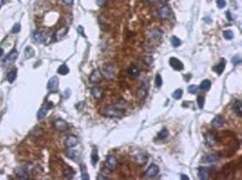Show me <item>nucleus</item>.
I'll list each match as a JSON object with an SVG mask.
<instances>
[{
	"label": "nucleus",
	"instance_id": "f257e3e1",
	"mask_svg": "<svg viewBox=\"0 0 242 180\" xmlns=\"http://www.w3.org/2000/svg\"><path fill=\"white\" fill-rule=\"evenodd\" d=\"M121 102L118 104H115V105H111L108 106L107 108L105 109L104 113H105V116L107 117H122L124 115V111H125V106H120Z\"/></svg>",
	"mask_w": 242,
	"mask_h": 180
},
{
	"label": "nucleus",
	"instance_id": "f03ea898",
	"mask_svg": "<svg viewBox=\"0 0 242 180\" xmlns=\"http://www.w3.org/2000/svg\"><path fill=\"white\" fill-rule=\"evenodd\" d=\"M32 38H34V40L36 42H38V44H45V42L48 41L49 31L46 29H37L32 33Z\"/></svg>",
	"mask_w": 242,
	"mask_h": 180
},
{
	"label": "nucleus",
	"instance_id": "7ed1b4c3",
	"mask_svg": "<svg viewBox=\"0 0 242 180\" xmlns=\"http://www.w3.org/2000/svg\"><path fill=\"white\" fill-rule=\"evenodd\" d=\"M158 171H160V168H158V166L156 165H151L149 167V169H147V171L144 174V178H146V179H151V178H154L156 177V174H158Z\"/></svg>",
	"mask_w": 242,
	"mask_h": 180
},
{
	"label": "nucleus",
	"instance_id": "20e7f679",
	"mask_svg": "<svg viewBox=\"0 0 242 180\" xmlns=\"http://www.w3.org/2000/svg\"><path fill=\"white\" fill-rule=\"evenodd\" d=\"M18 58V51L16 49L11 50L10 53H8V55L6 56V58L3 59L2 62H1V65L2 66H7V65L11 64V62H14V61L16 60V59Z\"/></svg>",
	"mask_w": 242,
	"mask_h": 180
},
{
	"label": "nucleus",
	"instance_id": "39448f33",
	"mask_svg": "<svg viewBox=\"0 0 242 180\" xmlns=\"http://www.w3.org/2000/svg\"><path fill=\"white\" fill-rule=\"evenodd\" d=\"M58 86H59V80L57 77H51V78L49 79L48 84H47V88H48V90L51 91V92L57 91V90H58Z\"/></svg>",
	"mask_w": 242,
	"mask_h": 180
},
{
	"label": "nucleus",
	"instance_id": "423d86ee",
	"mask_svg": "<svg viewBox=\"0 0 242 180\" xmlns=\"http://www.w3.org/2000/svg\"><path fill=\"white\" fill-rule=\"evenodd\" d=\"M78 145V139H77V137L73 136V135H70L66 138L65 140V146L67 147V148H74L76 146Z\"/></svg>",
	"mask_w": 242,
	"mask_h": 180
},
{
	"label": "nucleus",
	"instance_id": "0eeeda50",
	"mask_svg": "<svg viewBox=\"0 0 242 180\" xmlns=\"http://www.w3.org/2000/svg\"><path fill=\"white\" fill-rule=\"evenodd\" d=\"M54 127H55L56 130L64 131L68 128V125L64 119H56L55 121H54Z\"/></svg>",
	"mask_w": 242,
	"mask_h": 180
},
{
	"label": "nucleus",
	"instance_id": "6e6552de",
	"mask_svg": "<svg viewBox=\"0 0 242 180\" xmlns=\"http://www.w3.org/2000/svg\"><path fill=\"white\" fill-rule=\"evenodd\" d=\"M103 79V75L102 72H100V70H94L93 72H92V75L89 76V80H91V82H94V84H98L100 80Z\"/></svg>",
	"mask_w": 242,
	"mask_h": 180
},
{
	"label": "nucleus",
	"instance_id": "1a4fd4ad",
	"mask_svg": "<svg viewBox=\"0 0 242 180\" xmlns=\"http://www.w3.org/2000/svg\"><path fill=\"white\" fill-rule=\"evenodd\" d=\"M170 65H171V67H172L174 70H176V71H181V70H183V68H184L183 64H182L178 58L170 59Z\"/></svg>",
	"mask_w": 242,
	"mask_h": 180
},
{
	"label": "nucleus",
	"instance_id": "9d476101",
	"mask_svg": "<svg viewBox=\"0 0 242 180\" xmlns=\"http://www.w3.org/2000/svg\"><path fill=\"white\" fill-rule=\"evenodd\" d=\"M106 167H107L109 170H114V169L117 167V160L114 156H107L106 158V162H105Z\"/></svg>",
	"mask_w": 242,
	"mask_h": 180
},
{
	"label": "nucleus",
	"instance_id": "9b49d317",
	"mask_svg": "<svg viewBox=\"0 0 242 180\" xmlns=\"http://www.w3.org/2000/svg\"><path fill=\"white\" fill-rule=\"evenodd\" d=\"M147 92H149V81H144L141 89L137 92V97H140L141 99H144L146 97V95H147Z\"/></svg>",
	"mask_w": 242,
	"mask_h": 180
},
{
	"label": "nucleus",
	"instance_id": "f8f14e48",
	"mask_svg": "<svg viewBox=\"0 0 242 180\" xmlns=\"http://www.w3.org/2000/svg\"><path fill=\"white\" fill-rule=\"evenodd\" d=\"M199 178L201 180H207L209 179V174H210V170L209 168H205V167H200L198 170Z\"/></svg>",
	"mask_w": 242,
	"mask_h": 180
},
{
	"label": "nucleus",
	"instance_id": "ddd939ff",
	"mask_svg": "<svg viewBox=\"0 0 242 180\" xmlns=\"http://www.w3.org/2000/svg\"><path fill=\"white\" fill-rule=\"evenodd\" d=\"M15 174L18 179L25 180V179H28V177H29V174L27 172L26 169H23V168H17L15 170Z\"/></svg>",
	"mask_w": 242,
	"mask_h": 180
},
{
	"label": "nucleus",
	"instance_id": "4468645a",
	"mask_svg": "<svg viewBox=\"0 0 242 180\" xmlns=\"http://www.w3.org/2000/svg\"><path fill=\"white\" fill-rule=\"evenodd\" d=\"M171 14H172V11H171V9L167 6L161 7L160 10H158V16L161 18H169L171 16Z\"/></svg>",
	"mask_w": 242,
	"mask_h": 180
},
{
	"label": "nucleus",
	"instance_id": "2eb2a0df",
	"mask_svg": "<svg viewBox=\"0 0 242 180\" xmlns=\"http://www.w3.org/2000/svg\"><path fill=\"white\" fill-rule=\"evenodd\" d=\"M211 123H212V126L214 128H220L223 126V123H224V118H223V116H221V115L215 116Z\"/></svg>",
	"mask_w": 242,
	"mask_h": 180
},
{
	"label": "nucleus",
	"instance_id": "dca6fc26",
	"mask_svg": "<svg viewBox=\"0 0 242 180\" xmlns=\"http://www.w3.org/2000/svg\"><path fill=\"white\" fill-rule=\"evenodd\" d=\"M104 77H106L107 79L112 78L114 76V68L112 67V65H107V66H105L104 67V69H103V73H102Z\"/></svg>",
	"mask_w": 242,
	"mask_h": 180
},
{
	"label": "nucleus",
	"instance_id": "f3484780",
	"mask_svg": "<svg viewBox=\"0 0 242 180\" xmlns=\"http://www.w3.org/2000/svg\"><path fill=\"white\" fill-rule=\"evenodd\" d=\"M232 109H233V111L236 113V115H238V116L241 117V115H242V104H241V100H236V101L233 102Z\"/></svg>",
	"mask_w": 242,
	"mask_h": 180
},
{
	"label": "nucleus",
	"instance_id": "a211bd4d",
	"mask_svg": "<svg viewBox=\"0 0 242 180\" xmlns=\"http://www.w3.org/2000/svg\"><path fill=\"white\" fill-rule=\"evenodd\" d=\"M224 68H225V59L222 58L221 60L219 61V64H218L215 67H214V71H215L218 75H222V72H223Z\"/></svg>",
	"mask_w": 242,
	"mask_h": 180
},
{
	"label": "nucleus",
	"instance_id": "6ab92c4d",
	"mask_svg": "<svg viewBox=\"0 0 242 180\" xmlns=\"http://www.w3.org/2000/svg\"><path fill=\"white\" fill-rule=\"evenodd\" d=\"M91 93L93 97H95L96 99H99L102 98L103 96V89L100 87H93L91 89Z\"/></svg>",
	"mask_w": 242,
	"mask_h": 180
},
{
	"label": "nucleus",
	"instance_id": "aec40b11",
	"mask_svg": "<svg viewBox=\"0 0 242 180\" xmlns=\"http://www.w3.org/2000/svg\"><path fill=\"white\" fill-rule=\"evenodd\" d=\"M205 141H207V145H214L216 141V137L214 134H212V132H207V134H205Z\"/></svg>",
	"mask_w": 242,
	"mask_h": 180
},
{
	"label": "nucleus",
	"instance_id": "412c9836",
	"mask_svg": "<svg viewBox=\"0 0 242 180\" xmlns=\"http://www.w3.org/2000/svg\"><path fill=\"white\" fill-rule=\"evenodd\" d=\"M219 156L218 155H207V156H204L203 157V162H215V161H218L219 160Z\"/></svg>",
	"mask_w": 242,
	"mask_h": 180
},
{
	"label": "nucleus",
	"instance_id": "4be33fe9",
	"mask_svg": "<svg viewBox=\"0 0 242 180\" xmlns=\"http://www.w3.org/2000/svg\"><path fill=\"white\" fill-rule=\"evenodd\" d=\"M16 78H17V69H11L10 71L8 72V75H7V80H8L10 84H12V82L15 81Z\"/></svg>",
	"mask_w": 242,
	"mask_h": 180
},
{
	"label": "nucleus",
	"instance_id": "5701e85b",
	"mask_svg": "<svg viewBox=\"0 0 242 180\" xmlns=\"http://www.w3.org/2000/svg\"><path fill=\"white\" fill-rule=\"evenodd\" d=\"M66 155H67V157L72 160H78L79 159V151L74 150V149L68 150L67 152H66Z\"/></svg>",
	"mask_w": 242,
	"mask_h": 180
},
{
	"label": "nucleus",
	"instance_id": "b1692460",
	"mask_svg": "<svg viewBox=\"0 0 242 180\" xmlns=\"http://www.w3.org/2000/svg\"><path fill=\"white\" fill-rule=\"evenodd\" d=\"M67 31H68V28H61L59 31H57L56 32V40H60L61 38H64L65 37V35L67 33Z\"/></svg>",
	"mask_w": 242,
	"mask_h": 180
},
{
	"label": "nucleus",
	"instance_id": "393cba45",
	"mask_svg": "<svg viewBox=\"0 0 242 180\" xmlns=\"http://www.w3.org/2000/svg\"><path fill=\"white\" fill-rule=\"evenodd\" d=\"M58 73L59 75H63V76H65V75H67V73H69V68L67 67V65H61L60 67L58 68Z\"/></svg>",
	"mask_w": 242,
	"mask_h": 180
},
{
	"label": "nucleus",
	"instance_id": "a878e982",
	"mask_svg": "<svg viewBox=\"0 0 242 180\" xmlns=\"http://www.w3.org/2000/svg\"><path fill=\"white\" fill-rule=\"evenodd\" d=\"M46 115H47V108L43 107V108H40V109H39V111H38L37 118L39 120H43L45 117H46Z\"/></svg>",
	"mask_w": 242,
	"mask_h": 180
},
{
	"label": "nucleus",
	"instance_id": "bb28decb",
	"mask_svg": "<svg viewBox=\"0 0 242 180\" xmlns=\"http://www.w3.org/2000/svg\"><path fill=\"white\" fill-rule=\"evenodd\" d=\"M222 35H223V38L227 39V40H232L234 38L233 32L231 31V30H224V31L222 32Z\"/></svg>",
	"mask_w": 242,
	"mask_h": 180
},
{
	"label": "nucleus",
	"instance_id": "cd10ccee",
	"mask_svg": "<svg viewBox=\"0 0 242 180\" xmlns=\"http://www.w3.org/2000/svg\"><path fill=\"white\" fill-rule=\"evenodd\" d=\"M129 73L132 77H137V76L140 75V70H138V68L135 67V66H132V67L129 68Z\"/></svg>",
	"mask_w": 242,
	"mask_h": 180
},
{
	"label": "nucleus",
	"instance_id": "c85d7f7f",
	"mask_svg": "<svg viewBox=\"0 0 242 180\" xmlns=\"http://www.w3.org/2000/svg\"><path fill=\"white\" fill-rule=\"evenodd\" d=\"M98 162V154H97V150L94 149L93 152H92V165L96 166Z\"/></svg>",
	"mask_w": 242,
	"mask_h": 180
},
{
	"label": "nucleus",
	"instance_id": "c756f323",
	"mask_svg": "<svg viewBox=\"0 0 242 180\" xmlns=\"http://www.w3.org/2000/svg\"><path fill=\"white\" fill-rule=\"evenodd\" d=\"M210 87H211V81L210 80H207V79L203 80V81L201 82V84H200V88H201L202 90H209Z\"/></svg>",
	"mask_w": 242,
	"mask_h": 180
},
{
	"label": "nucleus",
	"instance_id": "7c9ffc66",
	"mask_svg": "<svg viewBox=\"0 0 242 180\" xmlns=\"http://www.w3.org/2000/svg\"><path fill=\"white\" fill-rule=\"evenodd\" d=\"M171 44H172L173 47H175V48H178V47L181 46L182 41L178 39V37H175V36H173L172 38H171Z\"/></svg>",
	"mask_w": 242,
	"mask_h": 180
},
{
	"label": "nucleus",
	"instance_id": "2f4dec72",
	"mask_svg": "<svg viewBox=\"0 0 242 180\" xmlns=\"http://www.w3.org/2000/svg\"><path fill=\"white\" fill-rule=\"evenodd\" d=\"M169 136V132H167L166 129H163L162 131H160L158 135V140H165Z\"/></svg>",
	"mask_w": 242,
	"mask_h": 180
},
{
	"label": "nucleus",
	"instance_id": "473e14b6",
	"mask_svg": "<svg viewBox=\"0 0 242 180\" xmlns=\"http://www.w3.org/2000/svg\"><path fill=\"white\" fill-rule=\"evenodd\" d=\"M25 53H26L27 58H32V57L35 56V50L32 49L31 47H27L26 50H25Z\"/></svg>",
	"mask_w": 242,
	"mask_h": 180
},
{
	"label": "nucleus",
	"instance_id": "72a5a7b5",
	"mask_svg": "<svg viewBox=\"0 0 242 180\" xmlns=\"http://www.w3.org/2000/svg\"><path fill=\"white\" fill-rule=\"evenodd\" d=\"M80 171H82V179H86V180L89 179L88 172H87V170H86V167H85L84 165L80 166Z\"/></svg>",
	"mask_w": 242,
	"mask_h": 180
},
{
	"label": "nucleus",
	"instance_id": "f704fd0d",
	"mask_svg": "<svg viewBox=\"0 0 242 180\" xmlns=\"http://www.w3.org/2000/svg\"><path fill=\"white\" fill-rule=\"evenodd\" d=\"M172 96H173V98L176 99V100L181 99V97L183 96V90H182V89H176L174 92H173Z\"/></svg>",
	"mask_w": 242,
	"mask_h": 180
},
{
	"label": "nucleus",
	"instance_id": "c9c22d12",
	"mask_svg": "<svg viewBox=\"0 0 242 180\" xmlns=\"http://www.w3.org/2000/svg\"><path fill=\"white\" fill-rule=\"evenodd\" d=\"M64 174H65V177L67 178V179H72L74 177V174H75V171L72 168H67V170Z\"/></svg>",
	"mask_w": 242,
	"mask_h": 180
},
{
	"label": "nucleus",
	"instance_id": "e433bc0d",
	"mask_svg": "<svg viewBox=\"0 0 242 180\" xmlns=\"http://www.w3.org/2000/svg\"><path fill=\"white\" fill-rule=\"evenodd\" d=\"M196 101H198V106L200 109H203V107H204V101L205 99L203 96H199L198 99H196Z\"/></svg>",
	"mask_w": 242,
	"mask_h": 180
},
{
	"label": "nucleus",
	"instance_id": "4c0bfd02",
	"mask_svg": "<svg viewBox=\"0 0 242 180\" xmlns=\"http://www.w3.org/2000/svg\"><path fill=\"white\" fill-rule=\"evenodd\" d=\"M162 84H163V81H162V77H161V75H156V77H155V86L158 88L162 87Z\"/></svg>",
	"mask_w": 242,
	"mask_h": 180
},
{
	"label": "nucleus",
	"instance_id": "58836bf2",
	"mask_svg": "<svg viewBox=\"0 0 242 180\" xmlns=\"http://www.w3.org/2000/svg\"><path fill=\"white\" fill-rule=\"evenodd\" d=\"M198 90H199V88H198V86H195V84H191V86H189V88H187V91H189L190 93H196L198 92Z\"/></svg>",
	"mask_w": 242,
	"mask_h": 180
},
{
	"label": "nucleus",
	"instance_id": "ea45409f",
	"mask_svg": "<svg viewBox=\"0 0 242 180\" xmlns=\"http://www.w3.org/2000/svg\"><path fill=\"white\" fill-rule=\"evenodd\" d=\"M151 37L153 38V39H158V38L161 37V31L160 30H158V29H154L153 31H152V33H151Z\"/></svg>",
	"mask_w": 242,
	"mask_h": 180
},
{
	"label": "nucleus",
	"instance_id": "a19ab883",
	"mask_svg": "<svg viewBox=\"0 0 242 180\" xmlns=\"http://www.w3.org/2000/svg\"><path fill=\"white\" fill-rule=\"evenodd\" d=\"M20 29H21V26H20V23H16L15 26L12 27V29H11V32H12V33H18V32L20 31Z\"/></svg>",
	"mask_w": 242,
	"mask_h": 180
},
{
	"label": "nucleus",
	"instance_id": "79ce46f5",
	"mask_svg": "<svg viewBox=\"0 0 242 180\" xmlns=\"http://www.w3.org/2000/svg\"><path fill=\"white\" fill-rule=\"evenodd\" d=\"M225 5H227V1H225V0H216V6H218V8H220V9L224 8Z\"/></svg>",
	"mask_w": 242,
	"mask_h": 180
},
{
	"label": "nucleus",
	"instance_id": "37998d69",
	"mask_svg": "<svg viewBox=\"0 0 242 180\" xmlns=\"http://www.w3.org/2000/svg\"><path fill=\"white\" fill-rule=\"evenodd\" d=\"M240 62H241V57L240 56H238V57H233V59H232V64L236 66V65H239Z\"/></svg>",
	"mask_w": 242,
	"mask_h": 180
},
{
	"label": "nucleus",
	"instance_id": "c03bdc74",
	"mask_svg": "<svg viewBox=\"0 0 242 180\" xmlns=\"http://www.w3.org/2000/svg\"><path fill=\"white\" fill-rule=\"evenodd\" d=\"M96 3L99 7H104L107 3V0H96Z\"/></svg>",
	"mask_w": 242,
	"mask_h": 180
},
{
	"label": "nucleus",
	"instance_id": "a18cd8bd",
	"mask_svg": "<svg viewBox=\"0 0 242 180\" xmlns=\"http://www.w3.org/2000/svg\"><path fill=\"white\" fill-rule=\"evenodd\" d=\"M61 1L64 3H66V5H69V6L74 3V0H61Z\"/></svg>",
	"mask_w": 242,
	"mask_h": 180
},
{
	"label": "nucleus",
	"instance_id": "49530a36",
	"mask_svg": "<svg viewBox=\"0 0 242 180\" xmlns=\"http://www.w3.org/2000/svg\"><path fill=\"white\" fill-rule=\"evenodd\" d=\"M97 179L100 180V179H108L107 177H106L105 174H98V177H97Z\"/></svg>",
	"mask_w": 242,
	"mask_h": 180
},
{
	"label": "nucleus",
	"instance_id": "de8ad7c7",
	"mask_svg": "<svg viewBox=\"0 0 242 180\" xmlns=\"http://www.w3.org/2000/svg\"><path fill=\"white\" fill-rule=\"evenodd\" d=\"M77 30H78V32L83 36V37H86V36H85V33H84V31H83V27H78V28H77Z\"/></svg>",
	"mask_w": 242,
	"mask_h": 180
},
{
	"label": "nucleus",
	"instance_id": "09e8293b",
	"mask_svg": "<svg viewBox=\"0 0 242 180\" xmlns=\"http://www.w3.org/2000/svg\"><path fill=\"white\" fill-rule=\"evenodd\" d=\"M227 18H228V19H229L230 21L232 20V17H231V12H230V11L227 12Z\"/></svg>",
	"mask_w": 242,
	"mask_h": 180
},
{
	"label": "nucleus",
	"instance_id": "8fccbe9b",
	"mask_svg": "<svg viewBox=\"0 0 242 180\" xmlns=\"http://www.w3.org/2000/svg\"><path fill=\"white\" fill-rule=\"evenodd\" d=\"M5 2H6V0H0V8L5 5Z\"/></svg>",
	"mask_w": 242,
	"mask_h": 180
},
{
	"label": "nucleus",
	"instance_id": "3c124183",
	"mask_svg": "<svg viewBox=\"0 0 242 180\" xmlns=\"http://www.w3.org/2000/svg\"><path fill=\"white\" fill-rule=\"evenodd\" d=\"M181 179H185V180H189V177H187V176H185V174H182V176H181Z\"/></svg>",
	"mask_w": 242,
	"mask_h": 180
},
{
	"label": "nucleus",
	"instance_id": "603ef678",
	"mask_svg": "<svg viewBox=\"0 0 242 180\" xmlns=\"http://www.w3.org/2000/svg\"><path fill=\"white\" fill-rule=\"evenodd\" d=\"M2 55H3V49L2 48H0V58L2 57Z\"/></svg>",
	"mask_w": 242,
	"mask_h": 180
},
{
	"label": "nucleus",
	"instance_id": "864d4df0",
	"mask_svg": "<svg viewBox=\"0 0 242 180\" xmlns=\"http://www.w3.org/2000/svg\"><path fill=\"white\" fill-rule=\"evenodd\" d=\"M146 1H147V2H150V3H153V2H155L156 0H146Z\"/></svg>",
	"mask_w": 242,
	"mask_h": 180
},
{
	"label": "nucleus",
	"instance_id": "5fc2aeb1",
	"mask_svg": "<svg viewBox=\"0 0 242 180\" xmlns=\"http://www.w3.org/2000/svg\"><path fill=\"white\" fill-rule=\"evenodd\" d=\"M158 1H160L161 3H166L167 0H158Z\"/></svg>",
	"mask_w": 242,
	"mask_h": 180
}]
</instances>
